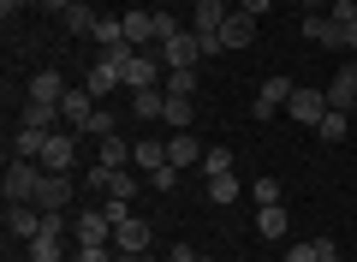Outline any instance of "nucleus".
I'll list each match as a JSON object with an SVG mask.
<instances>
[{"label":"nucleus","mask_w":357,"mask_h":262,"mask_svg":"<svg viewBox=\"0 0 357 262\" xmlns=\"http://www.w3.org/2000/svg\"><path fill=\"white\" fill-rule=\"evenodd\" d=\"M167 262H203V256H197L191 245H173V250H167Z\"/></svg>","instance_id":"79ce46f5"},{"label":"nucleus","mask_w":357,"mask_h":262,"mask_svg":"<svg viewBox=\"0 0 357 262\" xmlns=\"http://www.w3.org/2000/svg\"><path fill=\"white\" fill-rule=\"evenodd\" d=\"M77 262H114V256H107V245H77Z\"/></svg>","instance_id":"ea45409f"},{"label":"nucleus","mask_w":357,"mask_h":262,"mask_svg":"<svg viewBox=\"0 0 357 262\" xmlns=\"http://www.w3.org/2000/svg\"><path fill=\"white\" fill-rule=\"evenodd\" d=\"M161 84H167V96H197V84H203V78H197V66H178V72H167Z\"/></svg>","instance_id":"cd10ccee"},{"label":"nucleus","mask_w":357,"mask_h":262,"mask_svg":"<svg viewBox=\"0 0 357 262\" xmlns=\"http://www.w3.org/2000/svg\"><path fill=\"white\" fill-rule=\"evenodd\" d=\"M66 24V36H96V24H102V13H96V6H89V0H77L72 13L60 18Z\"/></svg>","instance_id":"5701e85b"},{"label":"nucleus","mask_w":357,"mask_h":262,"mask_svg":"<svg viewBox=\"0 0 357 262\" xmlns=\"http://www.w3.org/2000/svg\"><path fill=\"white\" fill-rule=\"evenodd\" d=\"M321 13H328L333 24L345 30V36H357V0H328V6H321Z\"/></svg>","instance_id":"c85d7f7f"},{"label":"nucleus","mask_w":357,"mask_h":262,"mask_svg":"<svg viewBox=\"0 0 357 262\" xmlns=\"http://www.w3.org/2000/svg\"><path fill=\"white\" fill-rule=\"evenodd\" d=\"M208 203H215V209L238 203V179H232V173H215V179H208Z\"/></svg>","instance_id":"7c9ffc66"},{"label":"nucleus","mask_w":357,"mask_h":262,"mask_svg":"<svg viewBox=\"0 0 357 262\" xmlns=\"http://www.w3.org/2000/svg\"><path fill=\"white\" fill-rule=\"evenodd\" d=\"M203 173H208V179H215V173H232V150H227V143H208V150H203Z\"/></svg>","instance_id":"473e14b6"},{"label":"nucleus","mask_w":357,"mask_h":262,"mask_svg":"<svg viewBox=\"0 0 357 262\" xmlns=\"http://www.w3.org/2000/svg\"><path fill=\"white\" fill-rule=\"evenodd\" d=\"M161 108H167V89H131V119L155 125V119H161Z\"/></svg>","instance_id":"412c9836"},{"label":"nucleus","mask_w":357,"mask_h":262,"mask_svg":"<svg viewBox=\"0 0 357 262\" xmlns=\"http://www.w3.org/2000/svg\"><path fill=\"white\" fill-rule=\"evenodd\" d=\"M89 138H107V131H119V119H114V108H96L89 113V125H84Z\"/></svg>","instance_id":"f704fd0d"},{"label":"nucleus","mask_w":357,"mask_h":262,"mask_svg":"<svg viewBox=\"0 0 357 262\" xmlns=\"http://www.w3.org/2000/svg\"><path fill=\"white\" fill-rule=\"evenodd\" d=\"M72 197H77L72 173H42V185H36V209H42V214H60V209H72Z\"/></svg>","instance_id":"7ed1b4c3"},{"label":"nucleus","mask_w":357,"mask_h":262,"mask_svg":"<svg viewBox=\"0 0 357 262\" xmlns=\"http://www.w3.org/2000/svg\"><path fill=\"white\" fill-rule=\"evenodd\" d=\"M167 161H173L178 173H185L191 161H203V143H197L191 131H167Z\"/></svg>","instance_id":"f3484780"},{"label":"nucleus","mask_w":357,"mask_h":262,"mask_svg":"<svg viewBox=\"0 0 357 262\" xmlns=\"http://www.w3.org/2000/svg\"><path fill=\"white\" fill-rule=\"evenodd\" d=\"M232 6H244V0H232Z\"/></svg>","instance_id":"8fccbe9b"},{"label":"nucleus","mask_w":357,"mask_h":262,"mask_svg":"<svg viewBox=\"0 0 357 262\" xmlns=\"http://www.w3.org/2000/svg\"><path fill=\"white\" fill-rule=\"evenodd\" d=\"M304 36H310V42H321V48H345V54H351V36H345V30L333 24L328 13H310V18H304Z\"/></svg>","instance_id":"ddd939ff"},{"label":"nucleus","mask_w":357,"mask_h":262,"mask_svg":"<svg viewBox=\"0 0 357 262\" xmlns=\"http://www.w3.org/2000/svg\"><path fill=\"white\" fill-rule=\"evenodd\" d=\"M96 167H131V143L119 138V131L96 138Z\"/></svg>","instance_id":"6ab92c4d"},{"label":"nucleus","mask_w":357,"mask_h":262,"mask_svg":"<svg viewBox=\"0 0 357 262\" xmlns=\"http://www.w3.org/2000/svg\"><path fill=\"white\" fill-rule=\"evenodd\" d=\"M321 262H345V256H340V250H328V256H321Z\"/></svg>","instance_id":"a18cd8bd"},{"label":"nucleus","mask_w":357,"mask_h":262,"mask_svg":"<svg viewBox=\"0 0 357 262\" xmlns=\"http://www.w3.org/2000/svg\"><path fill=\"white\" fill-rule=\"evenodd\" d=\"M328 250H340V245H333V238H298V245L286 250V262H321Z\"/></svg>","instance_id":"bb28decb"},{"label":"nucleus","mask_w":357,"mask_h":262,"mask_svg":"<svg viewBox=\"0 0 357 262\" xmlns=\"http://www.w3.org/2000/svg\"><path fill=\"white\" fill-rule=\"evenodd\" d=\"M6 233L30 245V238L42 233V209H36V203H6Z\"/></svg>","instance_id":"f8f14e48"},{"label":"nucleus","mask_w":357,"mask_h":262,"mask_svg":"<svg viewBox=\"0 0 357 262\" xmlns=\"http://www.w3.org/2000/svg\"><path fill=\"white\" fill-rule=\"evenodd\" d=\"M351 54H357V36H351Z\"/></svg>","instance_id":"09e8293b"},{"label":"nucleus","mask_w":357,"mask_h":262,"mask_svg":"<svg viewBox=\"0 0 357 262\" xmlns=\"http://www.w3.org/2000/svg\"><path fill=\"white\" fill-rule=\"evenodd\" d=\"M203 262H208V256H203Z\"/></svg>","instance_id":"3c124183"},{"label":"nucleus","mask_w":357,"mask_h":262,"mask_svg":"<svg viewBox=\"0 0 357 262\" xmlns=\"http://www.w3.org/2000/svg\"><path fill=\"white\" fill-rule=\"evenodd\" d=\"M114 245H119V256H149V221H119L114 226Z\"/></svg>","instance_id":"9d476101"},{"label":"nucleus","mask_w":357,"mask_h":262,"mask_svg":"<svg viewBox=\"0 0 357 262\" xmlns=\"http://www.w3.org/2000/svg\"><path fill=\"white\" fill-rule=\"evenodd\" d=\"M250 197H256V209L280 203V179H250Z\"/></svg>","instance_id":"c9c22d12"},{"label":"nucleus","mask_w":357,"mask_h":262,"mask_svg":"<svg viewBox=\"0 0 357 262\" xmlns=\"http://www.w3.org/2000/svg\"><path fill=\"white\" fill-rule=\"evenodd\" d=\"M102 209H107V221H114V226H119V221H131V203H126V197H107Z\"/></svg>","instance_id":"4c0bfd02"},{"label":"nucleus","mask_w":357,"mask_h":262,"mask_svg":"<svg viewBox=\"0 0 357 262\" xmlns=\"http://www.w3.org/2000/svg\"><path fill=\"white\" fill-rule=\"evenodd\" d=\"M167 36H178V24H173V13H155V42H167Z\"/></svg>","instance_id":"58836bf2"},{"label":"nucleus","mask_w":357,"mask_h":262,"mask_svg":"<svg viewBox=\"0 0 357 262\" xmlns=\"http://www.w3.org/2000/svg\"><path fill=\"white\" fill-rule=\"evenodd\" d=\"M96 42H102V48L126 42V18H107V13H102V24H96Z\"/></svg>","instance_id":"72a5a7b5"},{"label":"nucleus","mask_w":357,"mask_h":262,"mask_svg":"<svg viewBox=\"0 0 357 262\" xmlns=\"http://www.w3.org/2000/svg\"><path fill=\"white\" fill-rule=\"evenodd\" d=\"M304 6H310V13H321V6H328V0H304Z\"/></svg>","instance_id":"c03bdc74"},{"label":"nucleus","mask_w":357,"mask_h":262,"mask_svg":"<svg viewBox=\"0 0 357 262\" xmlns=\"http://www.w3.org/2000/svg\"><path fill=\"white\" fill-rule=\"evenodd\" d=\"M220 42H227V48H250L256 42V18L244 13V6H232V18L220 24Z\"/></svg>","instance_id":"dca6fc26"},{"label":"nucleus","mask_w":357,"mask_h":262,"mask_svg":"<svg viewBox=\"0 0 357 262\" xmlns=\"http://www.w3.org/2000/svg\"><path fill=\"white\" fill-rule=\"evenodd\" d=\"M286 226H292V221H286V203L256 209V233H262V238H286Z\"/></svg>","instance_id":"a878e982"},{"label":"nucleus","mask_w":357,"mask_h":262,"mask_svg":"<svg viewBox=\"0 0 357 262\" xmlns=\"http://www.w3.org/2000/svg\"><path fill=\"white\" fill-rule=\"evenodd\" d=\"M18 6H30V0H0V13H6V18H13V13H18Z\"/></svg>","instance_id":"37998d69"},{"label":"nucleus","mask_w":357,"mask_h":262,"mask_svg":"<svg viewBox=\"0 0 357 262\" xmlns=\"http://www.w3.org/2000/svg\"><path fill=\"white\" fill-rule=\"evenodd\" d=\"M131 262H155V256H131Z\"/></svg>","instance_id":"49530a36"},{"label":"nucleus","mask_w":357,"mask_h":262,"mask_svg":"<svg viewBox=\"0 0 357 262\" xmlns=\"http://www.w3.org/2000/svg\"><path fill=\"white\" fill-rule=\"evenodd\" d=\"M36 6H42V13H54V18H66V13L77 6V0H36Z\"/></svg>","instance_id":"a19ab883"},{"label":"nucleus","mask_w":357,"mask_h":262,"mask_svg":"<svg viewBox=\"0 0 357 262\" xmlns=\"http://www.w3.org/2000/svg\"><path fill=\"white\" fill-rule=\"evenodd\" d=\"M66 89H72V84H60V72H36L24 84V101H60Z\"/></svg>","instance_id":"b1692460"},{"label":"nucleus","mask_w":357,"mask_h":262,"mask_svg":"<svg viewBox=\"0 0 357 262\" xmlns=\"http://www.w3.org/2000/svg\"><path fill=\"white\" fill-rule=\"evenodd\" d=\"M149 185H155V191H173V185H178V167H173V161H167V167H155V173H149Z\"/></svg>","instance_id":"e433bc0d"},{"label":"nucleus","mask_w":357,"mask_h":262,"mask_svg":"<svg viewBox=\"0 0 357 262\" xmlns=\"http://www.w3.org/2000/svg\"><path fill=\"white\" fill-rule=\"evenodd\" d=\"M48 167L42 161H24V155H6V179H0V191H6V203H36V185Z\"/></svg>","instance_id":"f257e3e1"},{"label":"nucleus","mask_w":357,"mask_h":262,"mask_svg":"<svg viewBox=\"0 0 357 262\" xmlns=\"http://www.w3.org/2000/svg\"><path fill=\"white\" fill-rule=\"evenodd\" d=\"M18 125H30V131H54V125H66V113H60V101H24Z\"/></svg>","instance_id":"2eb2a0df"},{"label":"nucleus","mask_w":357,"mask_h":262,"mask_svg":"<svg viewBox=\"0 0 357 262\" xmlns=\"http://www.w3.org/2000/svg\"><path fill=\"white\" fill-rule=\"evenodd\" d=\"M72 161H77V138L72 131H54L48 150H42V167H48V173H72Z\"/></svg>","instance_id":"9b49d317"},{"label":"nucleus","mask_w":357,"mask_h":262,"mask_svg":"<svg viewBox=\"0 0 357 262\" xmlns=\"http://www.w3.org/2000/svg\"><path fill=\"white\" fill-rule=\"evenodd\" d=\"M84 89H89V96H96V101H107V96H114V89H126V66H119V60H107V54H102V60L89 66Z\"/></svg>","instance_id":"39448f33"},{"label":"nucleus","mask_w":357,"mask_h":262,"mask_svg":"<svg viewBox=\"0 0 357 262\" xmlns=\"http://www.w3.org/2000/svg\"><path fill=\"white\" fill-rule=\"evenodd\" d=\"M126 18V42L131 48H149L155 42V13H119ZM155 48H161V42H155Z\"/></svg>","instance_id":"4be33fe9"},{"label":"nucleus","mask_w":357,"mask_h":262,"mask_svg":"<svg viewBox=\"0 0 357 262\" xmlns=\"http://www.w3.org/2000/svg\"><path fill=\"white\" fill-rule=\"evenodd\" d=\"M328 108H333V113H351V108H357V66H351V60L328 78Z\"/></svg>","instance_id":"6e6552de"},{"label":"nucleus","mask_w":357,"mask_h":262,"mask_svg":"<svg viewBox=\"0 0 357 262\" xmlns=\"http://www.w3.org/2000/svg\"><path fill=\"white\" fill-rule=\"evenodd\" d=\"M96 108H102V101L89 96L84 84H72V89L60 96V113H66V125H72V131H84V125H89V113H96Z\"/></svg>","instance_id":"1a4fd4ad"},{"label":"nucleus","mask_w":357,"mask_h":262,"mask_svg":"<svg viewBox=\"0 0 357 262\" xmlns=\"http://www.w3.org/2000/svg\"><path fill=\"white\" fill-rule=\"evenodd\" d=\"M227 18H232V0H197V36H220Z\"/></svg>","instance_id":"a211bd4d"},{"label":"nucleus","mask_w":357,"mask_h":262,"mask_svg":"<svg viewBox=\"0 0 357 262\" xmlns=\"http://www.w3.org/2000/svg\"><path fill=\"white\" fill-rule=\"evenodd\" d=\"M292 78H280V72H274V78H262V89H256V101H250V113H256V119H274V113H280L286 108V101H292Z\"/></svg>","instance_id":"20e7f679"},{"label":"nucleus","mask_w":357,"mask_h":262,"mask_svg":"<svg viewBox=\"0 0 357 262\" xmlns=\"http://www.w3.org/2000/svg\"><path fill=\"white\" fill-rule=\"evenodd\" d=\"M161 60H155V54L149 48H137V54H131V66H126V89H161Z\"/></svg>","instance_id":"0eeeda50"},{"label":"nucleus","mask_w":357,"mask_h":262,"mask_svg":"<svg viewBox=\"0 0 357 262\" xmlns=\"http://www.w3.org/2000/svg\"><path fill=\"white\" fill-rule=\"evenodd\" d=\"M161 125H173V131H191V125H197V108H191V96H167V108H161Z\"/></svg>","instance_id":"393cba45"},{"label":"nucleus","mask_w":357,"mask_h":262,"mask_svg":"<svg viewBox=\"0 0 357 262\" xmlns=\"http://www.w3.org/2000/svg\"><path fill=\"white\" fill-rule=\"evenodd\" d=\"M131 167H143V173L167 167V138H137L131 143Z\"/></svg>","instance_id":"aec40b11"},{"label":"nucleus","mask_w":357,"mask_h":262,"mask_svg":"<svg viewBox=\"0 0 357 262\" xmlns=\"http://www.w3.org/2000/svg\"><path fill=\"white\" fill-rule=\"evenodd\" d=\"M66 250H60V233H36L30 238V262H60Z\"/></svg>","instance_id":"2f4dec72"},{"label":"nucleus","mask_w":357,"mask_h":262,"mask_svg":"<svg viewBox=\"0 0 357 262\" xmlns=\"http://www.w3.org/2000/svg\"><path fill=\"white\" fill-rule=\"evenodd\" d=\"M72 226H77V245H107V238H114V221H107V209H84Z\"/></svg>","instance_id":"4468645a"},{"label":"nucleus","mask_w":357,"mask_h":262,"mask_svg":"<svg viewBox=\"0 0 357 262\" xmlns=\"http://www.w3.org/2000/svg\"><path fill=\"white\" fill-rule=\"evenodd\" d=\"M286 113H292V125L316 131V125L328 119V89H310V84H298V89H292V101H286Z\"/></svg>","instance_id":"f03ea898"},{"label":"nucleus","mask_w":357,"mask_h":262,"mask_svg":"<svg viewBox=\"0 0 357 262\" xmlns=\"http://www.w3.org/2000/svg\"><path fill=\"white\" fill-rule=\"evenodd\" d=\"M114 262H131V256H114Z\"/></svg>","instance_id":"de8ad7c7"},{"label":"nucleus","mask_w":357,"mask_h":262,"mask_svg":"<svg viewBox=\"0 0 357 262\" xmlns=\"http://www.w3.org/2000/svg\"><path fill=\"white\" fill-rule=\"evenodd\" d=\"M345 131H351V113H333V108H328V119L316 125V138H321V143H345Z\"/></svg>","instance_id":"c756f323"},{"label":"nucleus","mask_w":357,"mask_h":262,"mask_svg":"<svg viewBox=\"0 0 357 262\" xmlns=\"http://www.w3.org/2000/svg\"><path fill=\"white\" fill-rule=\"evenodd\" d=\"M197 60H203V42H197V30H191V36L178 30V36L161 42V66H167V72H178V66H197Z\"/></svg>","instance_id":"423d86ee"}]
</instances>
